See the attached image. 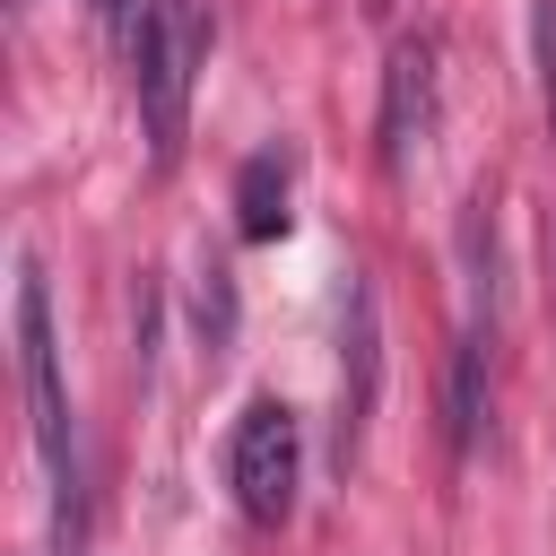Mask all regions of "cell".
<instances>
[{"label":"cell","instance_id":"8992f818","mask_svg":"<svg viewBox=\"0 0 556 556\" xmlns=\"http://www.w3.org/2000/svg\"><path fill=\"white\" fill-rule=\"evenodd\" d=\"M235 208H243V235L269 243V235L287 226V156H252L243 182H235Z\"/></svg>","mask_w":556,"mask_h":556},{"label":"cell","instance_id":"3957f363","mask_svg":"<svg viewBox=\"0 0 556 556\" xmlns=\"http://www.w3.org/2000/svg\"><path fill=\"white\" fill-rule=\"evenodd\" d=\"M226 478H235V504L243 521L278 530L295 513V478H304V426L287 400H252L235 417V443H226Z\"/></svg>","mask_w":556,"mask_h":556},{"label":"cell","instance_id":"7a4b0ae2","mask_svg":"<svg viewBox=\"0 0 556 556\" xmlns=\"http://www.w3.org/2000/svg\"><path fill=\"white\" fill-rule=\"evenodd\" d=\"M17 374H26V408H35V452L52 478V521L61 539H78V434H70V400H61V348H52V295L35 252L17 261Z\"/></svg>","mask_w":556,"mask_h":556},{"label":"cell","instance_id":"5b68a950","mask_svg":"<svg viewBox=\"0 0 556 556\" xmlns=\"http://www.w3.org/2000/svg\"><path fill=\"white\" fill-rule=\"evenodd\" d=\"M374 391H382V321H374V287L348 278V321H339V417H330V460H339V478H348L356 452H365Z\"/></svg>","mask_w":556,"mask_h":556},{"label":"cell","instance_id":"277c9868","mask_svg":"<svg viewBox=\"0 0 556 556\" xmlns=\"http://www.w3.org/2000/svg\"><path fill=\"white\" fill-rule=\"evenodd\" d=\"M434 113H443V35L417 26V35H400L391 61H382V122H374V130H382V174H408V165L426 156Z\"/></svg>","mask_w":556,"mask_h":556},{"label":"cell","instance_id":"52a82bcc","mask_svg":"<svg viewBox=\"0 0 556 556\" xmlns=\"http://www.w3.org/2000/svg\"><path fill=\"white\" fill-rule=\"evenodd\" d=\"M226 339H235V287H226V261H208L200 269V348L226 356Z\"/></svg>","mask_w":556,"mask_h":556},{"label":"cell","instance_id":"ba28073f","mask_svg":"<svg viewBox=\"0 0 556 556\" xmlns=\"http://www.w3.org/2000/svg\"><path fill=\"white\" fill-rule=\"evenodd\" d=\"M374 9H391V0H374Z\"/></svg>","mask_w":556,"mask_h":556},{"label":"cell","instance_id":"6da1fadb","mask_svg":"<svg viewBox=\"0 0 556 556\" xmlns=\"http://www.w3.org/2000/svg\"><path fill=\"white\" fill-rule=\"evenodd\" d=\"M130 87H139V122H148V165L165 174L182 156V122H191V78L208 61V9L200 0H148L130 43Z\"/></svg>","mask_w":556,"mask_h":556}]
</instances>
